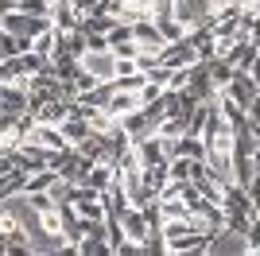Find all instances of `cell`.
Masks as SVG:
<instances>
[{
	"instance_id": "obj_5",
	"label": "cell",
	"mask_w": 260,
	"mask_h": 256,
	"mask_svg": "<svg viewBox=\"0 0 260 256\" xmlns=\"http://www.w3.org/2000/svg\"><path fill=\"white\" fill-rule=\"evenodd\" d=\"M249 74L256 78V85H260V51H256V58H252V66H249Z\"/></svg>"
},
{
	"instance_id": "obj_4",
	"label": "cell",
	"mask_w": 260,
	"mask_h": 256,
	"mask_svg": "<svg viewBox=\"0 0 260 256\" xmlns=\"http://www.w3.org/2000/svg\"><path fill=\"white\" fill-rule=\"evenodd\" d=\"M31 113V93L20 82H0V117H23Z\"/></svg>"
},
{
	"instance_id": "obj_3",
	"label": "cell",
	"mask_w": 260,
	"mask_h": 256,
	"mask_svg": "<svg viewBox=\"0 0 260 256\" xmlns=\"http://www.w3.org/2000/svg\"><path fill=\"white\" fill-rule=\"evenodd\" d=\"M23 144L43 148V151H66V148H70V140L62 136V128H58V124H43V120H31V124H27Z\"/></svg>"
},
{
	"instance_id": "obj_1",
	"label": "cell",
	"mask_w": 260,
	"mask_h": 256,
	"mask_svg": "<svg viewBox=\"0 0 260 256\" xmlns=\"http://www.w3.org/2000/svg\"><path fill=\"white\" fill-rule=\"evenodd\" d=\"M117 66H120V54L113 47H86L78 54V70H86L89 78L98 82H113L117 78Z\"/></svg>"
},
{
	"instance_id": "obj_2",
	"label": "cell",
	"mask_w": 260,
	"mask_h": 256,
	"mask_svg": "<svg viewBox=\"0 0 260 256\" xmlns=\"http://www.w3.org/2000/svg\"><path fill=\"white\" fill-rule=\"evenodd\" d=\"M66 206H70L78 217H86V221H105V213H109L105 190H93V186H74V194H70Z\"/></svg>"
}]
</instances>
